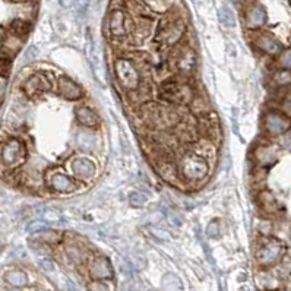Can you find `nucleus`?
I'll return each mask as SVG.
<instances>
[{
	"instance_id": "f257e3e1",
	"label": "nucleus",
	"mask_w": 291,
	"mask_h": 291,
	"mask_svg": "<svg viewBox=\"0 0 291 291\" xmlns=\"http://www.w3.org/2000/svg\"><path fill=\"white\" fill-rule=\"evenodd\" d=\"M208 161L195 152H189L182 157L179 164V173L187 182H198L205 179L208 174Z\"/></svg>"
},
{
	"instance_id": "f03ea898",
	"label": "nucleus",
	"mask_w": 291,
	"mask_h": 291,
	"mask_svg": "<svg viewBox=\"0 0 291 291\" xmlns=\"http://www.w3.org/2000/svg\"><path fill=\"white\" fill-rule=\"evenodd\" d=\"M114 73L117 82L128 91H135L139 88L140 76L136 66L132 60L125 57L117 59L114 62Z\"/></svg>"
},
{
	"instance_id": "7ed1b4c3",
	"label": "nucleus",
	"mask_w": 291,
	"mask_h": 291,
	"mask_svg": "<svg viewBox=\"0 0 291 291\" xmlns=\"http://www.w3.org/2000/svg\"><path fill=\"white\" fill-rule=\"evenodd\" d=\"M143 116L155 128H168L179 120V116L171 107L151 104L143 107Z\"/></svg>"
},
{
	"instance_id": "20e7f679",
	"label": "nucleus",
	"mask_w": 291,
	"mask_h": 291,
	"mask_svg": "<svg viewBox=\"0 0 291 291\" xmlns=\"http://www.w3.org/2000/svg\"><path fill=\"white\" fill-rule=\"evenodd\" d=\"M185 21L180 19V18H173V19H167L164 21L160 28H158V41L163 44V46H173L176 44L185 33Z\"/></svg>"
},
{
	"instance_id": "39448f33",
	"label": "nucleus",
	"mask_w": 291,
	"mask_h": 291,
	"mask_svg": "<svg viewBox=\"0 0 291 291\" xmlns=\"http://www.w3.org/2000/svg\"><path fill=\"white\" fill-rule=\"evenodd\" d=\"M2 163L3 165L13 168L18 167L25 161L26 158V148L25 143L19 139H9L2 148V154H0Z\"/></svg>"
},
{
	"instance_id": "423d86ee",
	"label": "nucleus",
	"mask_w": 291,
	"mask_h": 291,
	"mask_svg": "<svg viewBox=\"0 0 291 291\" xmlns=\"http://www.w3.org/2000/svg\"><path fill=\"white\" fill-rule=\"evenodd\" d=\"M173 66L182 75H190L196 68V54L190 47H180L174 53Z\"/></svg>"
},
{
	"instance_id": "0eeeda50",
	"label": "nucleus",
	"mask_w": 291,
	"mask_h": 291,
	"mask_svg": "<svg viewBox=\"0 0 291 291\" xmlns=\"http://www.w3.org/2000/svg\"><path fill=\"white\" fill-rule=\"evenodd\" d=\"M282 249L284 247H282L281 242H278L277 239H271L257 250V262L262 267H269V265L275 264L278 260V257L281 256V253H282Z\"/></svg>"
},
{
	"instance_id": "6e6552de",
	"label": "nucleus",
	"mask_w": 291,
	"mask_h": 291,
	"mask_svg": "<svg viewBox=\"0 0 291 291\" xmlns=\"http://www.w3.org/2000/svg\"><path fill=\"white\" fill-rule=\"evenodd\" d=\"M51 88V79L47 73H34L31 78H28L23 83V93L28 97H34L38 94L47 93Z\"/></svg>"
},
{
	"instance_id": "1a4fd4ad",
	"label": "nucleus",
	"mask_w": 291,
	"mask_h": 291,
	"mask_svg": "<svg viewBox=\"0 0 291 291\" xmlns=\"http://www.w3.org/2000/svg\"><path fill=\"white\" fill-rule=\"evenodd\" d=\"M161 97L165 100H170L173 103H185L186 101V94L189 93L186 86H182L179 82L176 81H165L160 86Z\"/></svg>"
},
{
	"instance_id": "9d476101",
	"label": "nucleus",
	"mask_w": 291,
	"mask_h": 291,
	"mask_svg": "<svg viewBox=\"0 0 291 291\" xmlns=\"http://www.w3.org/2000/svg\"><path fill=\"white\" fill-rule=\"evenodd\" d=\"M128 15L123 11H113L108 16V31L114 38H125L128 35Z\"/></svg>"
},
{
	"instance_id": "9b49d317",
	"label": "nucleus",
	"mask_w": 291,
	"mask_h": 291,
	"mask_svg": "<svg viewBox=\"0 0 291 291\" xmlns=\"http://www.w3.org/2000/svg\"><path fill=\"white\" fill-rule=\"evenodd\" d=\"M90 275L94 280L104 281L113 277V267L110 260L104 256H98L91 260L90 264Z\"/></svg>"
},
{
	"instance_id": "f8f14e48",
	"label": "nucleus",
	"mask_w": 291,
	"mask_h": 291,
	"mask_svg": "<svg viewBox=\"0 0 291 291\" xmlns=\"http://www.w3.org/2000/svg\"><path fill=\"white\" fill-rule=\"evenodd\" d=\"M72 171L82 180H91L97 173V165L86 157H78L72 163Z\"/></svg>"
},
{
	"instance_id": "ddd939ff",
	"label": "nucleus",
	"mask_w": 291,
	"mask_h": 291,
	"mask_svg": "<svg viewBox=\"0 0 291 291\" xmlns=\"http://www.w3.org/2000/svg\"><path fill=\"white\" fill-rule=\"evenodd\" d=\"M291 126V122L288 117L282 116L281 113H269L265 119V128L271 135H282L285 133Z\"/></svg>"
},
{
	"instance_id": "4468645a",
	"label": "nucleus",
	"mask_w": 291,
	"mask_h": 291,
	"mask_svg": "<svg viewBox=\"0 0 291 291\" xmlns=\"http://www.w3.org/2000/svg\"><path fill=\"white\" fill-rule=\"evenodd\" d=\"M47 185L50 186V189H53L54 192H59V193H70V192L76 190V183L70 177L60 174V173L48 176Z\"/></svg>"
},
{
	"instance_id": "2eb2a0df",
	"label": "nucleus",
	"mask_w": 291,
	"mask_h": 291,
	"mask_svg": "<svg viewBox=\"0 0 291 291\" xmlns=\"http://www.w3.org/2000/svg\"><path fill=\"white\" fill-rule=\"evenodd\" d=\"M57 91L63 98L70 100V101L79 100L82 97L81 86H79L76 82H73L72 79H69V78H66V76H62V78L59 79Z\"/></svg>"
},
{
	"instance_id": "dca6fc26",
	"label": "nucleus",
	"mask_w": 291,
	"mask_h": 291,
	"mask_svg": "<svg viewBox=\"0 0 291 291\" xmlns=\"http://www.w3.org/2000/svg\"><path fill=\"white\" fill-rule=\"evenodd\" d=\"M246 25L247 28H252V30H256L260 28L264 23L267 22V12L262 6L255 5V6H250L247 12H246Z\"/></svg>"
},
{
	"instance_id": "f3484780",
	"label": "nucleus",
	"mask_w": 291,
	"mask_h": 291,
	"mask_svg": "<svg viewBox=\"0 0 291 291\" xmlns=\"http://www.w3.org/2000/svg\"><path fill=\"white\" fill-rule=\"evenodd\" d=\"M255 158L260 165L269 167V165H272L277 161L278 152H277V148L272 147V145H260L255 151Z\"/></svg>"
},
{
	"instance_id": "a211bd4d",
	"label": "nucleus",
	"mask_w": 291,
	"mask_h": 291,
	"mask_svg": "<svg viewBox=\"0 0 291 291\" xmlns=\"http://www.w3.org/2000/svg\"><path fill=\"white\" fill-rule=\"evenodd\" d=\"M255 44H256L257 48H260L267 54H277V53L281 51L280 41L275 40L272 35L269 34L257 35V38L255 40Z\"/></svg>"
},
{
	"instance_id": "6ab92c4d",
	"label": "nucleus",
	"mask_w": 291,
	"mask_h": 291,
	"mask_svg": "<svg viewBox=\"0 0 291 291\" xmlns=\"http://www.w3.org/2000/svg\"><path fill=\"white\" fill-rule=\"evenodd\" d=\"M97 135L90 130H81L76 136V145L83 152H94L97 148Z\"/></svg>"
},
{
	"instance_id": "aec40b11",
	"label": "nucleus",
	"mask_w": 291,
	"mask_h": 291,
	"mask_svg": "<svg viewBox=\"0 0 291 291\" xmlns=\"http://www.w3.org/2000/svg\"><path fill=\"white\" fill-rule=\"evenodd\" d=\"M76 120H78L79 125L85 126V128H97L98 123H100L98 116L86 105H81L76 110Z\"/></svg>"
},
{
	"instance_id": "412c9836",
	"label": "nucleus",
	"mask_w": 291,
	"mask_h": 291,
	"mask_svg": "<svg viewBox=\"0 0 291 291\" xmlns=\"http://www.w3.org/2000/svg\"><path fill=\"white\" fill-rule=\"evenodd\" d=\"M5 281L12 288H23L28 285V275L21 269H11L5 274Z\"/></svg>"
},
{
	"instance_id": "4be33fe9",
	"label": "nucleus",
	"mask_w": 291,
	"mask_h": 291,
	"mask_svg": "<svg viewBox=\"0 0 291 291\" xmlns=\"http://www.w3.org/2000/svg\"><path fill=\"white\" fill-rule=\"evenodd\" d=\"M22 44V38L16 37V35L9 34L6 38H5V43H3V50H2V54H6L12 57Z\"/></svg>"
},
{
	"instance_id": "5701e85b",
	"label": "nucleus",
	"mask_w": 291,
	"mask_h": 291,
	"mask_svg": "<svg viewBox=\"0 0 291 291\" xmlns=\"http://www.w3.org/2000/svg\"><path fill=\"white\" fill-rule=\"evenodd\" d=\"M163 290L164 291H185L183 282L174 274H167L163 278Z\"/></svg>"
},
{
	"instance_id": "b1692460",
	"label": "nucleus",
	"mask_w": 291,
	"mask_h": 291,
	"mask_svg": "<svg viewBox=\"0 0 291 291\" xmlns=\"http://www.w3.org/2000/svg\"><path fill=\"white\" fill-rule=\"evenodd\" d=\"M218 21L221 25L227 26V28H233L236 25V16H234L233 11L227 6H222L218 9Z\"/></svg>"
},
{
	"instance_id": "393cba45",
	"label": "nucleus",
	"mask_w": 291,
	"mask_h": 291,
	"mask_svg": "<svg viewBox=\"0 0 291 291\" xmlns=\"http://www.w3.org/2000/svg\"><path fill=\"white\" fill-rule=\"evenodd\" d=\"M28 31H30V23L28 22L19 21V19H16V21L12 22L11 34L16 35V37H19V38H23L25 35L28 34Z\"/></svg>"
},
{
	"instance_id": "a878e982",
	"label": "nucleus",
	"mask_w": 291,
	"mask_h": 291,
	"mask_svg": "<svg viewBox=\"0 0 291 291\" xmlns=\"http://www.w3.org/2000/svg\"><path fill=\"white\" fill-rule=\"evenodd\" d=\"M66 255L69 256L70 260L76 262V264H81L82 260L85 259V253L82 250L81 246L78 245H69L66 247Z\"/></svg>"
},
{
	"instance_id": "bb28decb",
	"label": "nucleus",
	"mask_w": 291,
	"mask_h": 291,
	"mask_svg": "<svg viewBox=\"0 0 291 291\" xmlns=\"http://www.w3.org/2000/svg\"><path fill=\"white\" fill-rule=\"evenodd\" d=\"M274 81H275L277 85H281V86H284V85H290L291 70L284 69V70H280V72H277V73L274 75Z\"/></svg>"
},
{
	"instance_id": "cd10ccee",
	"label": "nucleus",
	"mask_w": 291,
	"mask_h": 291,
	"mask_svg": "<svg viewBox=\"0 0 291 291\" xmlns=\"http://www.w3.org/2000/svg\"><path fill=\"white\" fill-rule=\"evenodd\" d=\"M147 200H148L147 196H145L143 193H140V192H132V193L129 195V202H130V205L135 207V208H142V207H145Z\"/></svg>"
},
{
	"instance_id": "c85d7f7f",
	"label": "nucleus",
	"mask_w": 291,
	"mask_h": 291,
	"mask_svg": "<svg viewBox=\"0 0 291 291\" xmlns=\"http://www.w3.org/2000/svg\"><path fill=\"white\" fill-rule=\"evenodd\" d=\"M147 3L151 6V9H154V11L164 12L171 6L173 0H147Z\"/></svg>"
},
{
	"instance_id": "c756f323",
	"label": "nucleus",
	"mask_w": 291,
	"mask_h": 291,
	"mask_svg": "<svg viewBox=\"0 0 291 291\" xmlns=\"http://www.w3.org/2000/svg\"><path fill=\"white\" fill-rule=\"evenodd\" d=\"M48 224L46 221H40V220H35V221H31L28 225H26V231L28 233H41L47 230Z\"/></svg>"
},
{
	"instance_id": "7c9ffc66",
	"label": "nucleus",
	"mask_w": 291,
	"mask_h": 291,
	"mask_svg": "<svg viewBox=\"0 0 291 291\" xmlns=\"http://www.w3.org/2000/svg\"><path fill=\"white\" fill-rule=\"evenodd\" d=\"M9 70H11V57L0 53V76L6 78L9 75Z\"/></svg>"
},
{
	"instance_id": "2f4dec72",
	"label": "nucleus",
	"mask_w": 291,
	"mask_h": 291,
	"mask_svg": "<svg viewBox=\"0 0 291 291\" xmlns=\"http://www.w3.org/2000/svg\"><path fill=\"white\" fill-rule=\"evenodd\" d=\"M278 65L282 69H291V48H287L281 53L278 59Z\"/></svg>"
},
{
	"instance_id": "473e14b6",
	"label": "nucleus",
	"mask_w": 291,
	"mask_h": 291,
	"mask_svg": "<svg viewBox=\"0 0 291 291\" xmlns=\"http://www.w3.org/2000/svg\"><path fill=\"white\" fill-rule=\"evenodd\" d=\"M207 236L210 239H217L220 236V221L218 220H212L207 227Z\"/></svg>"
},
{
	"instance_id": "72a5a7b5",
	"label": "nucleus",
	"mask_w": 291,
	"mask_h": 291,
	"mask_svg": "<svg viewBox=\"0 0 291 291\" xmlns=\"http://www.w3.org/2000/svg\"><path fill=\"white\" fill-rule=\"evenodd\" d=\"M41 240L50 243V245H53V243H57L59 240H60V236H59L57 233H54V231L44 230V231H41Z\"/></svg>"
},
{
	"instance_id": "f704fd0d",
	"label": "nucleus",
	"mask_w": 291,
	"mask_h": 291,
	"mask_svg": "<svg viewBox=\"0 0 291 291\" xmlns=\"http://www.w3.org/2000/svg\"><path fill=\"white\" fill-rule=\"evenodd\" d=\"M88 291H111V290H110V285H108L107 282L95 280L88 285Z\"/></svg>"
},
{
	"instance_id": "c9c22d12",
	"label": "nucleus",
	"mask_w": 291,
	"mask_h": 291,
	"mask_svg": "<svg viewBox=\"0 0 291 291\" xmlns=\"http://www.w3.org/2000/svg\"><path fill=\"white\" fill-rule=\"evenodd\" d=\"M150 231L154 237H157V239H160V240H168L170 239V233L168 231H165L163 228H155V227H151L150 228Z\"/></svg>"
},
{
	"instance_id": "e433bc0d",
	"label": "nucleus",
	"mask_w": 291,
	"mask_h": 291,
	"mask_svg": "<svg viewBox=\"0 0 291 291\" xmlns=\"http://www.w3.org/2000/svg\"><path fill=\"white\" fill-rule=\"evenodd\" d=\"M44 218H46V222H54V224H59V222H62V217L59 215V212L56 211H47L46 214H44Z\"/></svg>"
},
{
	"instance_id": "4c0bfd02",
	"label": "nucleus",
	"mask_w": 291,
	"mask_h": 291,
	"mask_svg": "<svg viewBox=\"0 0 291 291\" xmlns=\"http://www.w3.org/2000/svg\"><path fill=\"white\" fill-rule=\"evenodd\" d=\"M76 3V9L81 12V13H85L88 6H90V0H73Z\"/></svg>"
},
{
	"instance_id": "58836bf2",
	"label": "nucleus",
	"mask_w": 291,
	"mask_h": 291,
	"mask_svg": "<svg viewBox=\"0 0 291 291\" xmlns=\"http://www.w3.org/2000/svg\"><path fill=\"white\" fill-rule=\"evenodd\" d=\"M40 267L44 269L46 272H51V271H54V264H53L51 260H48V259H43V260L40 262Z\"/></svg>"
},
{
	"instance_id": "ea45409f",
	"label": "nucleus",
	"mask_w": 291,
	"mask_h": 291,
	"mask_svg": "<svg viewBox=\"0 0 291 291\" xmlns=\"http://www.w3.org/2000/svg\"><path fill=\"white\" fill-rule=\"evenodd\" d=\"M193 3L198 6V8H210L211 3H212V0H193Z\"/></svg>"
},
{
	"instance_id": "a19ab883",
	"label": "nucleus",
	"mask_w": 291,
	"mask_h": 291,
	"mask_svg": "<svg viewBox=\"0 0 291 291\" xmlns=\"http://www.w3.org/2000/svg\"><path fill=\"white\" fill-rule=\"evenodd\" d=\"M35 56H37V50L33 47V48H30V50L25 53V60H28V62H30V60H34Z\"/></svg>"
},
{
	"instance_id": "79ce46f5",
	"label": "nucleus",
	"mask_w": 291,
	"mask_h": 291,
	"mask_svg": "<svg viewBox=\"0 0 291 291\" xmlns=\"http://www.w3.org/2000/svg\"><path fill=\"white\" fill-rule=\"evenodd\" d=\"M5 88H6V78H2V76H0V101L3 100Z\"/></svg>"
},
{
	"instance_id": "37998d69",
	"label": "nucleus",
	"mask_w": 291,
	"mask_h": 291,
	"mask_svg": "<svg viewBox=\"0 0 291 291\" xmlns=\"http://www.w3.org/2000/svg\"><path fill=\"white\" fill-rule=\"evenodd\" d=\"M284 145H285V148L291 151V132H288L287 135H285V138H284Z\"/></svg>"
},
{
	"instance_id": "c03bdc74",
	"label": "nucleus",
	"mask_w": 291,
	"mask_h": 291,
	"mask_svg": "<svg viewBox=\"0 0 291 291\" xmlns=\"http://www.w3.org/2000/svg\"><path fill=\"white\" fill-rule=\"evenodd\" d=\"M59 3H60V6H62V8L69 9L70 6L73 5V0H59Z\"/></svg>"
},
{
	"instance_id": "a18cd8bd",
	"label": "nucleus",
	"mask_w": 291,
	"mask_h": 291,
	"mask_svg": "<svg viewBox=\"0 0 291 291\" xmlns=\"http://www.w3.org/2000/svg\"><path fill=\"white\" fill-rule=\"evenodd\" d=\"M8 291H23L22 288H11V290H8Z\"/></svg>"
}]
</instances>
